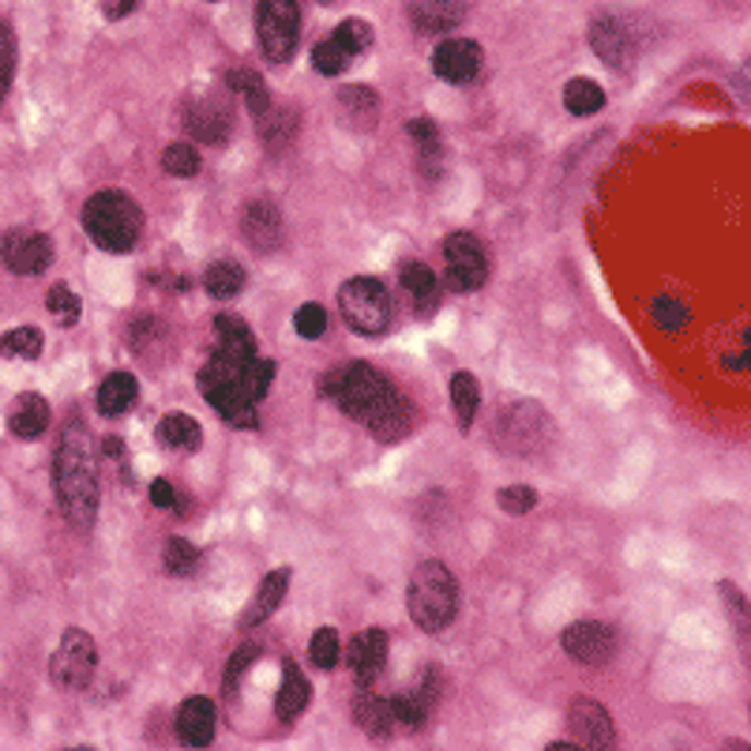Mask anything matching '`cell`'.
Masks as SVG:
<instances>
[{
	"mask_svg": "<svg viewBox=\"0 0 751 751\" xmlns=\"http://www.w3.org/2000/svg\"><path fill=\"white\" fill-rule=\"evenodd\" d=\"M162 568L170 571V576L184 579V576H196L199 568V548L189 542V537H170L162 548Z\"/></svg>",
	"mask_w": 751,
	"mask_h": 751,
	"instance_id": "74e56055",
	"label": "cell"
},
{
	"mask_svg": "<svg viewBox=\"0 0 751 751\" xmlns=\"http://www.w3.org/2000/svg\"><path fill=\"white\" fill-rule=\"evenodd\" d=\"M391 706H395L399 732H421V729H425V722H428V714H433V706H428L417 691H402V695H395Z\"/></svg>",
	"mask_w": 751,
	"mask_h": 751,
	"instance_id": "d590c367",
	"label": "cell"
},
{
	"mask_svg": "<svg viewBox=\"0 0 751 751\" xmlns=\"http://www.w3.org/2000/svg\"><path fill=\"white\" fill-rule=\"evenodd\" d=\"M150 504H155V508H162V511H177V514H181V508H184V500L177 496L173 481H166V477L150 481Z\"/></svg>",
	"mask_w": 751,
	"mask_h": 751,
	"instance_id": "f907efd6",
	"label": "cell"
},
{
	"mask_svg": "<svg viewBox=\"0 0 751 751\" xmlns=\"http://www.w3.org/2000/svg\"><path fill=\"white\" fill-rule=\"evenodd\" d=\"M83 230L102 252L124 256V252H132L143 241V207L129 192H95L83 204Z\"/></svg>",
	"mask_w": 751,
	"mask_h": 751,
	"instance_id": "3957f363",
	"label": "cell"
},
{
	"mask_svg": "<svg viewBox=\"0 0 751 751\" xmlns=\"http://www.w3.org/2000/svg\"><path fill=\"white\" fill-rule=\"evenodd\" d=\"M335 102H339L350 129L373 132L379 124V95L368 83H350V87H342L339 95H335Z\"/></svg>",
	"mask_w": 751,
	"mask_h": 751,
	"instance_id": "cb8c5ba5",
	"label": "cell"
},
{
	"mask_svg": "<svg viewBox=\"0 0 751 751\" xmlns=\"http://www.w3.org/2000/svg\"><path fill=\"white\" fill-rule=\"evenodd\" d=\"M290 582H293V571L290 568L267 571V579L259 582V590H256V597H252V605L241 616V628L252 631V628H259V623L271 620V616L282 609L286 594H290Z\"/></svg>",
	"mask_w": 751,
	"mask_h": 751,
	"instance_id": "7402d4cb",
	"label": "cell"
},
{
	"mask_svg": "<svg viewBox=\"0 0 751 751\" xmlns=\"http://www.w3.org/2000/svg\"><path fill=\"white\" fill-rule=\"evenodd\" d=\"M339 308L342 319L353 335L361 339H379L391 327V293L379 278H350L339 290Z\"/></svg>",
	"mask_w": 751,
	"mask_h": 751,
	"instance_id": "5b68a950",
	"label": "cell"
},
{
	"mask_svg": "<svg viewBox=\"0 0 751 751\" xmlns=\"http://www.w3.org/2000/svg\"><path fill=\"white\" fill-rule=\"evenodd\" d=\"M590 49H594L609 69H628L631 57H635V38L623 27V20L602 15V20H594V27H590Z\"/></svg>",
	"mask_w": 751,
	"mask_h": 751,
	"instance_id": "e0dca14e",
	"label": "cell"
},
{
	"mask_svg": "<svg viewBox=\"0 0 751 751\" xmlns=\"http://www.w3.org/2000/svg\"><path fill=\"white\" fill-rule=\"evenodd\" d=\"M342 654V639L335 628H316V635L308 639V662L316 665L319 673H331L339 665Z\"/></svg>",
	"mask_w": 751,
	"mask_h": 751,
	"instance_id": "f35d334b",
	"label": "cell"
},
{
	"mask_svg": "<svg viewBox=\"0 0 751 751\" xmlns=\"http://www.w3.org/2000/svg\"><path fill=\"white\" fill-rule=\"evenodd\" d=\"M410 620L425 635H440L459 613V582L447 571L444 560H421L407 586Z\"/></svg>",
	"mask_w": 751,
	"mask_h": 751,
	"instance_id": "277c9868",
	"label": "cell"
},
{
	"mask_svg": "<svg viewBox=\"0 0 751 751\" xmlns=\"http://www.w3.org/2000/svg\"><path fill=\"white\" fill-rule=\"evenodd\" d=\"M259 132H264V140L271 143V147H282V143L293 140V132H298V113L293 109H267L264 117H259Z\"/></svg>",
	"mask_w": 751,
	"mask_h": 751,
	"instance_id": "ee69618b",
	"label": "cell"
},
{
	"mask_svg": "<svg viewBox=\"0 0 751 751\" xmlns=\"http://www.w3.org/2000/svg\"><path fill=\"white\" fill-rule=\"evenodd\" d=\"M407 132H410V140L417 143V147L440 143V129H436L433 117H413V121H407Z\"/></svg>",
	"mask_w": 751,
	"mask_h": 751,
	"instance_id": "816d5d0a",
	"label": "cell"
},
{
	"mask_svg": "<svg viewBox=\"0 0 751 751\" xmlns=\"http://www.w3.org/2000/svg\"><path fill=\"white\" fill-rule=\"evenodd\" d=\"M488 278V256L474 233H447L444 241V282L455 293H474Z\"/></svg>",
	"mask_w": 751,
	"mask_h": 751,
	"instance_id": "9c48e42d",
	"label": "cell"
},
{
	"mask_svg": "<svg viewBox=\"0 0 751 751\" xmlns=\"http://www.w3.org/2000/svg\"><path fill=\"white\" fill-rule=\"evenodd\" d=\"M196 379H199L204 399L222 413L233 428H256V402H249V395L241 391V368L238 365H230V361H222V358L210 353Z\"/></svg>",
	"mask_w": 751,
	"mask_h": 751,
	"instance_id": "8992f818",
	"label": "cell"
},
{
	"mask_svg": "<svg viewBox=\"0 0 751 751\" xmlns=\"http://www.w3.org/2000/svg\"><path fill=\"white\" fill-rule=\"evenodd\" d=\"M155 440L162 447H170V451L189 455V451H199V444H204V428H199V421L192 417V413L173 410L155 425Z\"/></svg>",
	"mask_w": 751,
	"mask_h": 751,
	"instance_id": "4316f807",
	"label": "cell"
},
{
	"mask_svg": "<svg viewBox=\"0 0 751 751\" xmlns=\"http://www.w3.org/2000/svg\"><path fill=\"white\" fill-rule=\"evenodd\" d=\"M353 722H358V729L365 732L368 740H391L395 732H399L391 699L368 695V691L358 695V703H353Z\"/></svg>",
	"mask_w": 751,
	"mask_h": 751,
	"instance_id": "d4e9b609",
	"label": "cell"
},
{
	"mask_svg": "<svg viewBox=\"0 0 751 751\" xmlns=\"http://www.w3.org/2000/svg\"><path fill=\"white\" fill-rule=\"evenodd\" d=\"M399 282L407 286V293L413 298V312L421 319H433L440 312V282H436V271L421 259H410V264L399 267Z\"/></svg>",
	"mask_w": 751,
	"mask_h": 751,
	"instance_id": "603a6c76",
	"label": "cell"
},
{
	"mask_svg": "<svg viewBox=\"0 0 751 751\" xmlns=\"http://www.w3.org/2000/svg\"><path fill=\"white\" fill-rule=\"evenodd\" d=\"M226 87L241 90L244 106H249V113L256 117V121L267 113V109H271V90H267V83H264V75H259V72H252V69L230 72V75H226Z\"/></svg>",
	"mask_w": 751,
	"mask_h": 751,
	"instance_id": "1f68e13d",
	"label": "cell"
},
{
	"mask_svg": "<svg viewBox=\"0 0 751 751\" xmlns=\"http://www.w3.org/2000/svg\"><path fill=\"white\" fill-rule=\"evenodd\" d=\"M413 428H417V407L402 395L384 417H376L373 425H368V433H373L379 444H399V440H407Z\"/></svg>",
	"mask_w": 751,
	"mask_h": 751,
	"instance_id": "f546056e",
	"label": "cell"
},
{
	"mask_svg": "<svg viewBox=\"0 0 751 751\" xmlns=\"http://www.w3.org/2000/svg\"><path fill=\"white\" fill-rule=\"evenodd\" d=\"M350 64H353V57L346 53L335 38H324L316 49H312V69H316L319 75H331V80H335V75H342Z\"/></svg>",
	"mask_w": 751,
	"mask_h": 751,
	"instance_id": "7bdbcfd3",
	"label": "cell"
},
{
	"mask_svg": "<svg viewBox=\"0 0 751 751\" xmlns=\"http://www.w3.org/2000/svg\"><path fill=\"white\" fill-rule=\"evenodd\" d=\"M493 436L511 455H530L534 447H542L548 440V413L537 402H514L500 417V428Z\"/></svg>",
	"mask_w": 751,
	"mask_h": 751,
	"instance_id": "30bf717a",
	"label": "cell"
},
{
	"mask_svg": "<svg viewBox=\"0 0 751 751\" xmlns=\"http://www.w3.org/2000/svg\"><path fill=\"white\" fill-rule=\"evenodd\" d=\"M102 451L109 455V459H121V451H124V444L117 440V436H109V440L102 444Z\"/></svg>",
	"mask_w": 751,
	"mask_h": 751,
	"instance_id": "db71d44e",
	"label": "cell"
},
{
	"mask_svg": "<svg viewBox=\"0 0 751 751\" xmlns=\"http://www.w3.org/2000/svg\"><path fill=\"white\" fill-rule=\"evenodd\" d=\"M568 732H571V744H579V748H613L616 744L613 717L602 703H594V699H576V703L568 706Z\"/></svg>",
	"mask_w": 751,
	"mask_h": 751,
	"instance_id": "4fadbf2b",
	"label": "cell"
},
{
	"mask_svg": "<svg viewBox=\"0 0 751 751\" xmlns=\"http://www.w3.org/2000/svg\"><path fill=\"white\" fill-rule=\"evenodd\" d=\"M496 504H500V511L508 514H530L537 508V493L530 485H508L496 493Z\"/></svg>",
	"mask_w": 751,
	"mask_h": 751,
	"instance_id": "7dc6e473",
	"label": "cell"
},
{
	"mask_svg": "<svg viewBox=\"0 0 751 751\" xmlns=\"http://www.w3.org/2000/svg\"><path fill=\"white\" fill-rule=\"evenodd\" d=\"M331 38L339 41L353 61H358L361 53H368V49H373V23H368V20H342L339 27L331 31Z\"/></svg>",
	"mask_w": 751,
	"mask_h": 751,
	"instance_id": "60d3db41",
	"label": "cell"
},
{
	"mask_svg": "<svg viewBox=\"0 0 751 751\" xmlns=\"http://www.w3.org/2000/svg\"><path fill=\"white\" fill-rule=\"evenodd\" d=\"M98 665V646L95 639L83 628H69L61 635V646L53 650V662H49V680H53L57 691H83L95 677Z\"/></svg>",
	"mask_w": 751,
	"mask_h": 751,
	"instance_id": "ba28073f",
	"label": "cell"
},
{
	"mask_svg": "<svg viewBox=\"0 0 751 751\" xmlns=\"http://www.w3.org/2000/svg\"><path fill=\"white\" fill-rule=\"evenodd\" d=\"M15 75V31L0 20V102H4L8 87H12Z\"/></svg>",
	"mask_w": 751,
	"mask_h": 751,
	"instance_id": "c3c4849f",
	"label": "cell"
},
{
	"mask_svg": "<svg viewBox=\"0 0 751 751\" xmlns=\"http://www.w3.org/2000/svg\"><path fill=\"white\" fill-rule=\"evenodd\" d=\"M293 327H298L301 339H324L327 331V312L319 305H301L293 312Z\"/></svg>",
	"mask_w": 751,
	"mask_h": 751,
	"instance_id": "681fc988",
	"label": "cell"
},
{
	"mask_svg": "<svg viewBox=\"0 0 751 751\" xmlns=\"http://www.w3.org/2000/svg\"><path fill=\"white\" fill-rule=\"evenodd\" d=\"M319 4H339V0H319Z\"/></svg>",
	"mask_w": 751,
	"mask_h": 751,
	"instance_id": "11a10c76",
	"label": "cell"
},
{
	"mask_svg": "<svg viewBox=\"0 0 751 751\" xmlns=\"http://www.w3.org/2000/svg\"><path fill=\"white\" fill-rule=\"evenodd\" d=\"M199 166H204V158H199L196 143H170L162 150V170L173 177H196Z\"/></svg>",
	"mask_w": 751,
	"mask_h": 751,
	"instance_id": "b9f144b4",
	"label": "cell"
},
{
	"mask_svg": "<svg viewBox=\"0 0 751 751\" xmlns=\"http://www.w3.org/2000/svg\"><path fill=\"white\" fill-rule=\"evenodd\" d=\"M0 259L12 275H41L53 264V238L38 230H8L0 238Z\"/></svg>",
	"mask_w": 751,
	"mask_h": 751,
	"instance_id": "8fae6325",
	"label": "cell"
},
{
	"mask_svg": "<svg viewBox=\"0 0 751 751\" xmlns=\"http://www.w3.org/2000/svg\"><path fill=\"white\" fill-rule=\"evenodd\" d=\"M259 657V646L256 643H244V646H238L230 654V662H226V673H222V691L226 695H238V688H241V680H244V673L252 669V662H256Z\"/></svg>",
	"mask_w": 751,
	"mask_h": 751,
	"instance_id": "f6af8a7d",
	"label": "cell"
},
{
	"mask_svg": "<svg viewBox=\"0 0 751 751\" xmlns=\"http://www.w3.org/2000/svg\"><path fill=\"white\" fill-rule=\"evenodd\" d=\"M308 699H312V688H308L305 673H301L298 662H290V657H286L282 688H278V699H275L278 722H293V717H301V714H305V706H308Z\"/></svg>",
	"mask_w": 751,
	"mask_h": 751,
	"instance_id": "83f0119b",
	"label": "cell"
},
{
	"mask_svg": "<svg viewBox=\"0 0 751 751\" xmlns=\"http://www.w3.org/2000/svg\"><path fill=\"white\" fill-rule=\"evenodd\" d=\"M241 238L252 252H275L282 244V210L271 199H252L241 210Z\"/></svg>",
	"mask_w": 751,
	"mask_h": 751,
	"instance_id": "2e32d148",
	"label": "cell"
},
{
	"mask_svg": "<svg viewBox=\"0 0 751 751\" xmlns=\"http://www.w3.org/2000/svg\"><path fill=\"white\" fill-rule=\"evenodd\" d=\"M650 319H654L665 335H680V331H688L691 312H688V305H683L680 298H665V293H662V298L650 301Z\"/></svg>",
	"mask_w": 751,
	"mask_h": 751,
	"instance_id": "8d00e7d4",
	"label": "cell"
},
{
	"mask_svg": "<svg viewBox=\"0 0 751 751\" xmlns=\"http://www.w3.org/2000/svg\"><path fill=\"white\" fill-rule=\"evenodd\" d=\"M407 12L421 35H444L467 20L470 0H407Z\"/></svg>",
	"mask_w": 751,
	"mask_h": 751,
	"instance_id": "ffe728a7",
	"label": "cell"
},
{
	"mask_svg": "<svg viewBox=\"0 0 751 751\" xmlns=\"http://www.w3.org/2000/svg\"><path fill=\"white\" fill-rule=\"evenodd\" d=\"M259 49L271 64H286L298 53L301 38V0H259L256 4Z\"/></svg>",
	"mask_w": 751,
	"mask_h": 751,
	"instance_id": "52a82bcc",
	"label": "cell"
},
{
	"mask_svg": "<svg viewBox=\"0 0 751 751\" xmlns=\"http://www.w3.org/2000/svg\"><path fill=\"white\" fill-rule=\"evenodd\" d=\"M602 106H605V90L597 80L579 75V80H571L568 87H564V109H568L571 117H594Z\"/></svg>",
	"mask_w": 751,
	"mask_h": 751,
	"instance_id": "836d02e7",
	"label": "cell"
},
{
	"mask_svg": "<svg viewBox=\"0 0 751 751\" xmlns=\"http://www.w3.org/2000/svg\"><path fill=\"white\" fill-rule=\"evenodd\" d=\"M46 305H49V312H53V319L61 327H72L75 319H80V312H83L80 308V298H75V293L64 282H57L53 290L46 293Z\"/></svg>",
	"mask_w": 751,
	"mask_h": 751,
	"instance_id": "bcb514c9",
	"label": "cell"
},
{
	"mask_svg": "<svg viewBox=\"0 0 751 751\" xmlns=\"http://www.w3.org/2000/svg\"><path fill=\"white\" fill-rule=\"evenodd\" d=\"M140 402V384L132 373H109L98 384V413L102 417H121Z\"/></svg>",
	"mask_w": 751,
	"mask_h": 751,
	"instance_id": "f1b7e54d",
	"label": "cell"
},
{
	"mask_svg": "<svg viewBox=\"0 0 751 751\" xmlns=\"http://www.w3.org/2000/svg\"><path fill=\"white\" fill-rule=\"evenodd\" d=\"M319 395H324L327 402H335L346 417L365 421V425L384 417V413L402 399V391L391 384V376L379 373L373 365H365V361H350V365L331 368V373L319 379Z\"/></svg>",
	"mask_w": 751,
	"mask_h": 751,
	"instance_id": "7a4b0ae2",
	"label": "cell"
},
{
	"mask_svg": "<svg viewBox=\"0 0 751 751\" xmlns=\"http://www.w3.org/2000/svg\"><path fill=\"white\" fill-rule=\"evenodd\" d=\"M481 61H485V53L470 38H447L433 49V72L444 83H474L481 72Z\"/></svg>",
	"mask_w": 751,
	"mask_h": 751,
	"instance_id": "9a60e30c",
	"label": "cell"
},
{
	"mask_svg": "<svg viewBox=\"0 0 751 751\" xmlns=\"http://www.w3.org/2000/svg\"><path fill=\"white\" fill-rule=\"evenodd\" d=\"M204 290L215 301H233L244 290V267L238 259H215L204 271Z\"/></svg>",
	"mask_w": 751,
	"mask_h": 751,
	"instance_id": "4dcf8cb0",
	"label": "cell"
},
{
	"mask_svg": "<svg viewBox=\"0 0 751 751\" xmlns=\"http://www.w3.org/2000/svg\"><path fill=\"white\" fill-rule=\"evenodd\" d=\"M560 643L582 665H605L616 650V628L605 620H576L564 628Z\"/></svg>",
	"mask_w": 751,
	"mask_h": 751,
	"instance_id": "7c38bea8",
	"label": "cell"
},
{
	"mask_svg": "<svg viewBox=\"0 0 751 751\" xmlns=\"http://www.w3.org/2000/svg\"><path fill=\"white\" fill-rule=\"evenodd\" d=\"M181 129L196 143H222L233 129V109L222 98H199V102L184 106Z\"/></svg>",
	"mask_w": 751,
	"mask_h": 751,
	"instance_id": "5bb4252c",
	"label": "cell"
},
{
	"mask_svg": "<svg viewBox=\"0 0 751 751\" xmlns=\"http://www.w3.org/2000/svg\"><path fill=\"white\" fill-rule=\"evenodd\" d=\"M53 488L57 504H61L64 522L75 530H90L98 519V500H102V485H98V451L90 440L87 425L80 417L69 421L61 444L53 455Z\"/></svg>",
	"mask_w": 751,
	"mask_h": 751,
	"instance_id": "6da1fadb",
	"label": "cell"
},
{
	"mask_svg": "<svg viewBox=\"0 0 751 751\" xmlns=\"http://www.w3.org/2000/svg\"><path fill=\"white\" fill-rule=\"evenodd\" d=\"M451 407L455 417H459V428L467 433L474 425L477 410H481V384L474 373H455L451 376Z\"/></svg>",
	"mask_w": 751,
	"mask_h": 751,
	"instance_id": "d6a6232c",
	"label": "cell"
},
{
	"mask_svg": "<svg viewBox=\"0 0 751 751\" xmlns=\"http://www.w3.org/2000/svg\"><path fill=\"white\" fill-rule=\"evenodd\" d=\"M98 8H102V15L109 23H117V20H129L140 8V0H98Z\"/></svg>",
	"mask_w": 751,
	"mask_h": 751,
	"instance_id": "f5cc1de1",
	"label": "cell"
},
{
	"mask_svg": "<svg viewBox=\"0 0 751 751\" xmlns=\"http://www.w3.org/2000/svg\"><path fill=\"white\" fill-rule=\"evenodd\" d=\"M215 358L230 361V365L244 368L252 358H256V339H252L249 324L233 312H218L215 316Z\"/></svg>",
	"mask_w": 751,
	"mask_h": 751,
	"instance_id": "d6986e66",
	"label": "cell"
},
{
	"mask_svg": "<svg viewBox=\"0 0 751 751\" xmlns=\"http://www.w3.org/2000/svg\"><path fill=\"white\" fill-rule=\"evenodd\" d=\"M41 353V331L35 324H23L12 327V331L0 335V358H23V361H35Z\"/></svg>",
	"mask_w": 751,
	"mask_h": 751,
	"instance_id": "e575fe53",
	"label": "cell"
},
{
	"mask_svg": "<svg viewBox=\"0 0 751 751\" xmlns=\"http://www.w3.org/2000/svg\"><path fill=\"white\" fill-rule=\"evenodd\" d=\"M271 379H275V361H267L256 353V358L241 368V391L249 395V402H256L259 407V399L271 391Z\"/></svg>",
	"mask_w": 751,
	"mask_h": 751,
	"instance_id": "ab89813d",
	"label": "cell"
},
{
	"mask_svg": "<svg viewBox=\"0 0 751 751\" xmlns=\"http://www.w3.org/2000/svg\"><path fill=\"white\" fill-rule=\"evenodd\" d=\"M215 729H218L215 703L204 695L184 699L181 711H177V740L189 748H207L215 740Z\"/></svg>",
	"mask_w": 751,
	"mask_h": 751,
	"instance_id": "44dd1931",
	"label": "cell"
},
{
	"mask_svg": "<svg viewBox=\"0 0 751 751\" xmlns=\"http://www.w3.org/2000/svg\"><path fill=\"white\" fill-rule=\"evenodd\" d=\"M384 662H387V631L384 628H365L350 643L353 683H358L361 691H368L376 683L379 673H384Z\"/></svg>",
	"mask_w": 751,
	"mask_h": 751,
	"instance_id": "ac0fdd59",
	"label": "cell"
},
{
	"mask_svg": "<svg viewBox=\"0 0 751 751\" xmlns=\"http://www.w3.org/2000/svg\"><path fill=\"white\" fill-rule=\"evenodd\" d=\"M49 428V402L41 395L27 391L8 407V433L20 436V440H38Z\"/></svg>",
	"mask_w": 751,
	"mask_h": 751,
	"instance_id": "484cf974",
	"label": "cell"
}]
</instances>
